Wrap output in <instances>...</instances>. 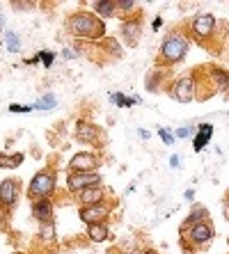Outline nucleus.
Returning a JSON list of instances; mask_svg holds the SVG:
<instances>
[{
    "label": "nucleus",
    "mask_w": 229,
    "mask_h": 254,
    "mask_svg": "<svg viewBox=\"0 0 229 254\" xmlns=\"http://www.w3.org/2000/svg\"><path fill=\"white\" fill-rule=\"evenodd\" d=\"M67 32L80 39H99L106 35V23L99 16L89 12H76L74 16L67 18Z\"/></svg>",
    "instance_id": "1"
},
{
    "label": "nucleus",
    "mask_w": 229,
    "mask_h": 254,
    "mask_svg": "<svg viewBox=\"0 0 229 254\" xmlns=\"http://www.w3.org/2000/svg\"><path fill=\"white\" fill-rule=\"evenodd\" d=\"M55 181H58L55 170L37 172L35 177H32V181H30V186H28L30 204H32V201H41V199H51V195L55 192Z\"/></svg>",
    "instance_id": "2"
},
{
    "label": "nucleus",
    "mask_w": 229,
    "mask_h": 254,
    "mask_svg": "<svg viewBox=\"0 0 229 254\" xmlns=\"http://www.w3.org/2000/svg\"><path fill=\"white\" fill-rule=\"evenodd\" d=\"M186 53H188V39L183 35H167L165 42L160 44V58L165 64L179 62L186 58Z\"/></svg>",
    "instance_id": "3"
},
{
    "label": "nucleus",
    "mask_w": 229,
    "mask_h": 254,
    "mask_svg": "<svg viewBox=\"0 0 229 254\" xmlns=\"http://www.w3.org/2000/svg\"><path fill=\"white\" fill-rule=\"evenodd\" d=\"M101 184V177L96 172H69L67 177V188L71 192H82L87 188H96Z\"/></svg>",
    "instance_id": "4"
},
{
    "label": "nucleus",
    "mask_w": 229,
    "mask_h": 254,
    "mask_svg": "<svg viewBox=\"0 0 229 254\" xmlns=\"http://www.w3.org/2000/svg\"><path fill=\"white\" fill-rule=\"evenodd\" d=\"M190 30H193V35L197 39H206V37L213 35V30H216V16L209 12L204 14H197V16L190 21Z\"/></svg>",
    "instance_id": "5"
},
{
    "label": "nucleus",
    "mask_w": 229,
    "mask_h": 254,
    "mask_svg": "<svg viewBox=\"0 0 229 254\" xmlns=\"http://www.w3.org/2000/svg\"><path fill=\"white\" fill-rule=\"evenodd\" d=\"M108 213H110V206L108 204H94V206H80L78 215L85 225H103V220L108 218Z\"/></svg>",
    "instance_id": "6"
},
{
    "label": "nucleus",
    "mask_w": 229,
    "mask_h": 254,
    "mask_svg": "<svg viewBox=\"0 0 229 254\" xmlns=\"http://www.w3.org/2000/svg\"><path fill=\"white\" fill-rule=\"evenodd\" d=\"M170 96L174 101H181V103H188V101L195 99V83H193V78H179L174 85H172L170 89Z\"/></svg>",
    "instance_id": "7"
},
{
    "label": "nucleus",
    "mask_w": 229,
    "mask_h": 254,
    "mask_svg": "<svg viewBox=\"0 0 229 254\" xmlns=\"http://www.w3.org/2000/svg\"><path fill=\"white\" fill-rule=\"evenodd\" d=\"M99 156L96 154H87V151H82V154H76L74 158L69 160V170L71 172H96L99 167Z\"/></svg>",
    "instance_id": "8"
},
{
    "label": "nucleus",
    "mask_w": 229,
    "mask_h": 254,
    "mask_svg": "<svg viewBox=\"0 0 229 254\" xmlns=\"http://www.w3.org/2000/svg\"><path fill=\"white\" fill-rule=\"evenodd\" d=\"M76 137L80 142H89V144H101V128L96 124H92V122H85V119H80L76 124Z\"/></svg>",
    "instance_id": "9"
},
{
    "label": "nucleus",
    "mask_w": 229,
    "mask_h": 254,
    "mask_svg": "<svg viewBox=\"0 0 229 254\" xmlns=\"http://www.w3.org/2000/svg\"><path fill=\"white\" fill-rule=\"evenodd\" d=\"M16 199H18V184L12 181V179H5L0 184V206L12 208L16 206Z\"/></svg>",
    "instance_id": "10"
},
{
    "label": "nucleus",
    "mask_w": 229,
    "mask_h": 254,
    "mask_svg": "<svg viewBox=\"0 0 229 254\" xmlns=\"http://www.w3.org/2000/svg\"><path fill=\"white\" fill-rule=\"evenodd\" d=\"M30 211H32V218L44 225V222H53V201L51 199H41V201H32L30 204Z\"/></svg>",
    "instance_id": "11"
},
{
    "label": "nucleus",
    "mask_w": 229,
    "mask_h": 254,
    "mask_svg": "<svg viewBox=\"0 0 229 254\" xmlns=\"http://www.w3.org/2000/svg\"><path fill=\"white\" fill-rule=\"evenodd\" d=\"M188 238L195 243V245H204V243H209L213 238V229H211V225L209 222H197V225H193L190 227V231H188Z\"/></svg>",
    "instance_id": "12"
},
{
    "label": "nucleus",
    "mask_w": 229,
    "mask_h": 254,
    "mask_svg": "<svg viewBox=\"0 0 229 254\" xmlns=\"http://www.w3.org/2000/svg\"><path fill=\"white\" fill-rule=\"evenodd\" d=\"M140 21L138 18H129V21H124L122 23V32H124V39H126V44L129 46H135L138 44V37H140Z\"/></svg>",
    "instance_id": "13"
},
{
    "label": "nucleus",
    "mask_w": 229,
    "mask_h": 254,
    "mask_svg": "<svg viewBox=\"0 0 229 254\" xmlns=\"http://www.w3.org/2000/svg\"><path fill=\"white\" fill-rule=\"evenodd\" d=\"M103 197H106V192L101 190V186H96V188H87V190H82V192H78V199H80L82 206L103 204Z\"/></svg>",
    "instance_id": "14"
},
{
    "label": "nucleus",
    "mask_w": 229,
    "mask_h": 254,
    "mask_svg": "<svg viewBox=\"0 0 229 254\" xmlns=\"http://www.w3.org/2000/svg\"><path fill=\"white\" fill-rule=\"evenodd\" d=\"M211 135H213V124L197 126V133H195V137H193V149L195 151H202V149L206 147V142L211 140Z\"/></svg>",
    "instance_id": "15"
},
{
    "label": "nucleus",
    "mask_w": 229,
    "mask_h": 254,
    "mask_svg": "<svg viewBox=\"0 0 229 254\" xmlns=\"http://www.w3.org/2000/svg\"><path fill=\"white\" fill-rule=\"evenodd\" d=\"M94 12L101 18H110L117 14V0H96L94 2Z\"/></svg>",
    "instance_id": "16"
},
{
    "label": "nucleus",
    "mask_w": 229,
    "mask_h": 254,
    "mask_svg": "<svg viewBox=\"0 0 229 254\" xmlns=\"http://www.w3.org/2000/svg\"><path fill=\"white\" fill-rule=\"evenodd\" d=\"M23 163V154H0V170H14Z\"/></svg>",
    "instance_id": "17"
},
{
    "label": "nucleus",
    "mask_w": 229,
    "mask_h": 254,
    "mask_svg": "<svg viewBox=\"0 0 229 254\" xmlns=\"http://www.w3.org/2000/svg\"><path fill=\"white\" fill-rule=\"evenodd\" d=\"M108 236H110V231H108L106 225H92L89 227V241L92 243H103Z\"/></svg>",
    "instance_id": "18"
},
{
    "label": "nucleus",
    "mask_w": 229,
    "mask_h": 254,
    "mask_svg": "<svg viewBox=\"0 0 229 254\" xmlns=\"http://www.w3.org/2000/svg\"><path fill=\"white\" fill-rule=\"evenodd\" d=\"M5 46L9 53H18V51H21V37H18L14 30H7L5 32Z\"/></svg>",
    "instance_id": "19"
},
{
    "label": "nucleus",
    "mask_w": 229,
    "mask_h": 254,
    "mask_svg": "<svg viewBox=\"0 0 229 254\" xmlns=\"http://www.w3.org/2000/svg\"><path fill=\"white\" fill-rule=\"evenodd\" d=\"M55 106H58V99H55L53 94H44L35 106H32V110H53Z\"/></svg>",
    "instance_id": "20"
},
{
    "label": "nucleus",
    "mask_w": 229,
    "mask_h": 254,
    "mask_svg": "<svg viewBox=\"0 0 229 254\" xmlns=\"http://www.w3.org/2000/svg\"><path fill=\"white\" fill-rule=\"evenodd\" d=\"M213 83H216V87L220 92H225L229 87V73L223 69H213Z\"/></svg>",
    "instance_id": "21"
},
{
    "label": "nucleus",
    "mask_w": 229,
    "mask_h": 254,
    "mask_svg": "<svg viewBox=\"0 0 229 254\" xmlns=\"http://www.w3.org/2000/svg\"><path fill=\"white\" fill-rule=\"evenodd\" d=\"M204 218H206V208H204V206L193 208L190 218L186 220V227H193V225H197V222H204Z\"/></svg>",
    "instance_id": "22"
},
{
    "label": "nucleus",
    "mask_w": 229,
    "mask_h": 254,
    "mask_svg": "<svg viewBox=\"0 0 229 254\" xmlns=\"http://www.w3.org/2000/svg\"><path fill=\"white\" fill-rule=\"evenodd\" d=\"M39 238L41 241H53L55 238V222H44V225H39Z\"/></svg>",
    "instance_id": "23"
},
{
    "label": "nucleus",
    "mask_w": 229,
    "mask_h": 254,
    "mask_svg": "<svg viewBox=\"0 0 229 254\" xmlns=\"http://www.w3.org/2000/svg\"><path fill=\"white\" fill-rule=\"evenodd\" d=\"M110 101L117 103L122 108H131L133 103H138V96H124V94H110Z\"/></svg>",
    "instance_id": "24"
},
{
    "label": "nucleus",
    "mask_w": 229,
    "mask_h": 254,
    "mask_svg": "<svg viewBox=\"0 0 229 254\" xmlns=\"http://www.w3.org/2000/svg\"><path fill=\"white\" fill-rule=\"evenodd\" d=\"M158 135H160V140H163L165 144H174V133H172V130L158 128Z\"/></svg>",
    "instance_id": "25"
},
{
    "label": "nucleus",
    "mask_w": 229,
    "mask_h": 254,
    "mask_svg": "<svg viewBox=\"0 0 229 254\" xmlns=\"http://www.w3.org/2000/svg\"><path fill=\"white\" fill-rule=\"evenodd\" d=\"M117 9H122V12H131V9H135V2L133 0H117Z\"/></svg>",
    "instance_id": "26"
},
{
    "label": "nucleus",
    "mask_w": 229,
    "mask_h": 254,
    "mask_svg": "<svg viewBox=\"0 0 229 254\" xmlns=\"http://www.w3.org/2000/svg\"><path fill=\"white\" fill-rule=\"evenodd\" d=\"M39 60H41V62H44L46 66H51V64H53V60H55V55L48 53V51H41V53H39Z\"/></svg>",
    "instance_id": "27"
},
{
    "label": "nucleus",
    "mask_w": 229,
    "mask_h": 254,
    "mask_svg": "<svg viewBox=\"0 0 229 254\" xmlns=\"http://www.w3.org/2000/svg\"><path fill=\"white\" fill-rule=\"evenodd\" d=\"M193 126H183V128H179V130H176V133H174V135L176 137H188V135H193Z\"/></svg>",
    "instance_id": "28"
},
{
    "label": "nucleus",
    "mask_w": 229,
    "mask_h": 254,
    "mask_svg": "<svg viewBox=\"0 0 229 254\" xmlns=\"http://www.w3.org/2000/svg\"><path fill=\"white\" fill-rule=\"evenodd\" d=\"M30 110H32V106H18V103L9 106V113H30Z\"/></svg>",
    "instance_id": "29"
},
{
    "label": "nucleus",
    "mask_w": 229,
    "mask_h": 254,
    "mask_svg": "<svg viewBox=\"0 0 229 254\" xmlns=\"http://www.w3.org/2000/svg\"><path fill=\"white\" fill-rule=\"evenodd\" d=\"M62 55H65L67 60H74V58H78V53H76V48H65L62 51Z\"/></svg>",
    "instance_id": "30"
},
{
    "label": "nucleus",
    "mask_w": 229,
    "mask_h": 254,
    "mask_svg": "<svg viewBox=\"0 0 229 254\" xmlns=\"http://www.w3.org/2000/svg\"><path fill=\"white\" fill-rule=\"evenodd\" d=\"M14 9H32V5L30 2H12Z\"/></svg>",
    "instance_id": "31"
},
{
    "label": "nucleus",
    "mask_w": 229,
    "mask_h": 254,
    "mask_svg": "<svg viewBox=\"0 0 229 254\" xmlns=\"http://www.w3.org/2000/svg\"><path fill=\"white\" fill-rule=\"evenodd\" d=\"M170 167H181V156H172L170 158Z\"/></svg>",
    "instance_id": "32"
},
{
    "label": "nucleus",
    "mask_w": 229,
    "mask_h": 254,
    "mask_svg": "<svg viewBox=\"0 0 229 254\" xmlns=\"http://www.w3.org/2000/svg\"><path fill=\"white\" fill-rule=\"evenodd\" d=\"M138 135H140L142 140H149V130H142V128H140V130H138Z\"/></svg>",
    "instance_id": "33"
},
{
    "label": "nucleus",
    "mask_w": 229,
    "mask_h": 254,
    "mask_svg": "<svg viewBox=\"0 0 229 254\" xmlns=\"http://www.w3.org/2000/svg\"><path fill=\"white\" fill-rule=\"evenodd\" d=\"M225 215H227V220H229V201H225Z\"/></svg>",
    "instance_id": "34"
},
{
    "label": "nucleus",
    "mask_w": 229,
    "mask_h": 254,
    "mask_svg": "<svg viewBox=\"0 0 229 254\" xmlns=\"http://www.w3.org/2000/svg\"><path fill=\"white\" fill-rule=\"evenodd\" d=\"M5 28V16H2V14H0V30Z\"/></svg>",
    "instance_id": "35"
},
{
    "label": "nucleus",
    "mask_w": 229,
    "mask_h": 254,
    "mask_svg": "<svg viewBox=\"0 0 229 254\" xmlns=\"http://www.w3.org/2000/svg\"><path fill=\"white\" fill-rule=\"evenodd\" d=\"M145 254H156V252H153V250H149V252H145Z\"/></svg>",
    "instance_id": "36"
},
{
    "label": "nucleus",
    "mask_w": 229,
    "mask_h": 254,
    "mask_svg": "<svg viewBox=\"0 0 229 254\" xmlns=\"http://www.w3.org/2000/svg\"><path fill=\"white\" fill-rule=\"evenodd\" d=\"M14 254H18V252H14Z\"/></svg>",
    "instance_id": "37"
}]
</instances>
